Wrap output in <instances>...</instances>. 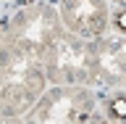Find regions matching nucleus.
<instances>
[{
    "label": "nucleus",
    "instance_id": "obj_5",
    "mask_svg": "<svg viewBox=\"0 0 126 124\" xmlns=\"http://www.w3.org/2000/svg\"><path fill=\"white\" fill-rule=\"evenodd\" d=\"M94 48V87L124 90L126 87V34L92 37Z\"/></svg>",
    "mask_w": 126,
    "mask_h": 124
},
{
    "label": "nucleus",
    "instance_id": "obj_4",
    "mask_svg": "<svg viewBox=\"0 0 126 124\" xmlns=\"http://www.w3.org/2000/svg\"><path fill=\"white\" fill-rule=\"evenodd\" d=\"M97 108V95L87 85H55L37 98L24 114L29 124H81L89 122Z\"/></svg>",
    "mask_w": 126,
    "mask_h": 124
},
{
    "label": "nucleus",
    "instance_id": "obj_8",
    "mask_svg": "<svg viewBox=\"0 0 126 124\" xmlns=\"http://www.w3.org/2000/svg\"><path fill=\"white\" fill-rule=\"evenodd\" d=\"M110 24H113V29L118 34H126V5L116 8L113 13H110Z\"/></svg>",
    "mask_w": 126,
    "mask_h": 124
},
{
    "label": "nucleus",
    "instance_id": "obj_11",
    "mask_svg": "<svg viewBox=\"0 0 126 124\" xmlns=\"http://www.w3.org/2000/svg\"><path fill=\"white\" fill-rule=\"evenodd\" d=\"M118 3H121V5H126V0H118Z\"/></svg>",
    "mask_w": 126,
    "mask_h": 124
},
{
    "label": "nucleus",
    "instance_id": "obj_6",
    "mask_svg": "<svg viewBox=\"0 0 126 124\" xmlns=\"http://www.w3.org/2000/svg\"><path fill=\"white\" fill-rule=\"evenodd\" d=\"M63 26L79 37H100L110 24V11L105 0H61L58 5Z\"/></svg>",
    "mask_w": 126,
    "mask_h": 124
},
{
    "label": "nucleus",
    "instance_id": "obj_2",
    "mask_svg": "<svg viewBox=\"0 0 126 124\" xmlns=\"http://www.w3.org/2000/svg\"><path fill=\"white\" fill-rule=\"evenodd\" d=\"M42 69L50 85H87L94 87V48L92 40L63 32L42 55Z\"/></svg>",
    "mask_w": 126,
    "mask_h": 124
},
{
    "label": "nucleus",
    "instance_id": "obj_7",
    "mask_svg": "<svg viewBox=\"0 0 126 124\" xmlns=\"http://www.w3.org/2000/svg\"><path fill=\"white\" fill-rule=\"evenodd\" d=\"M102 116L108 122H126V93L102 95Z\"/></svg>",
    "mask_w": 126,
    "mask_h": 124
},
{
    "label": "nucleus",
    "instance_id": "obj_10",
    "mask_svg": "<svg viewBox=\"0 0 126 124\" xmlns=\"http://www.w3.org/2000/svg\"><path fill=\"white\" fill-rule=\"evenodd\" d=\"M0 48H3V26H0Z\"/></svg>",
    "mask_w": 126,
    "mask_h": 124
},
{
    "label": "nucleus",
    "instance_id": "obj_1",
    "mask_svg": "<svg viewBox=\"0 0 126 124\" xmlns=\"http://www.w3.org/2000/svg\"><path fill=\"white\" fill-rule=\"evenodd\" d=\"M63 32L66 26L61 21L58 8L47 5V3H26L24 8L13 11V16L3 24V45L42 63V55L47 53V48Z\"/></svg>",
    "mask_w": 126,
    "mask_h": 124
},
{
    "label": "nucleus",
    "instance_id": "obj_9",
    "mask_svg": "<svg viewBox=\"0 0 126 124\" xmlns=\"http://www.w3.org/2000/svg\"><path fill=\"white\" fill-rule=\"evenodd\" d=\"M8 119V90H5V79L0 74V122Z\"/></svg>",
    "mask_w": 126,
    "mask_h": 124
},
{
    "label": "nucleus",
    "instance_id": "obj_3",
    "mask_svg": "<svg viewBox=\"0 0 126 124\" xmlns=\"http://www.w3.org/2000/svg\"><path fill=\"white\" fill-rule=\"evenodd\" d=\"M0 74L8 90V119H24V114L45 93L47 77L39 61L18 53L13 48H0Z\"/></svg>",
    "mask_w": 126,
    "mask_h": 124
}]
</instances>
